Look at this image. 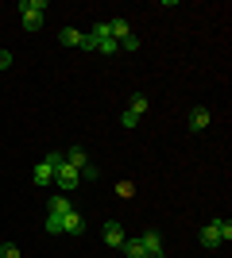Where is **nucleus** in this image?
<instances>
[{"label":"nucleus","mask_w":232,"mask_h":258,"mask_svg":"<svg viewBox=\"0 0 232 258\" xmlns=\"http://www.w3.org/2000/svg\"><path fill=\"white\" fill-rule=\"evenodd\" d=\"M120 123H124V127H140V116H135V112H124Z\"/></svg>","instance_id":"15"},{"label":"nucleus","mask_w":232,"mask_h":258,"mask_svg":"<svg viewBox=\"0 0 232 258\" xmlns=\"http://www.w3.org/2000/svg\"><path fill=\"white\" fill-rule=\"evenodd\" d=\"M124 239H128V235H124V227L116 224V220H112V224H105V243H109V247H120Z\"/></svg>","instance_id":"8"},{"label":"nucleus","mask_w":232,"mask_h":258,"mask_svg":"<svg viewBox=\"0 0 232 258\" xmlns=\"http://www.w3.org/2000/svg\"><path fill=\"white\" fill-rule=\"evenodd\" d=\"M8 66H12V54H8V50H0V77L8 74Z\"/></svg>","instance_id":"16"},{"label":"nucleus","mask_w":232,"mask_h":258,"mask_svg":"<svg viewBox=\"0 0 232 258\" xmlns=\"http://www.w3.org/2000/svg\"><path fill=\"white\" fill-rule=\"evenodd\" d=\"M120 250H124L128 258H144V239H140V235L124 239V243H120Z\"/></svg>","instance_id":"11"},{"label":"nucleus","mask_w":232,"mask_h":258,"mask_svg":"<svg viewBox=\"0 0 232 258\" xmlns=\"http://www.w3.org/2000/svg\"><path fill=\"white\" fill-rule=\"evenodd\" d=\"M62 231H70V235H81V231H85V216L77 212V208H70V212L62 216Z\"/></svg>","instance_id":"6"},{"label":"nucleus","mask_w":232,"mask_h":258,"mask_svg":"<svg viewBox=\"0 0 232 258\" xmlns=\"http://www.w3.org/2000/svg\"><path fill=\"white\" fill-rule=\"evenodd\" d=\"M144 258H163V235L159 231H144Z\"/></svg>","instance_id":"5"},{"label":"nucleus","mask_w":232,"mask_h":258,"mask_svg":"<svg viewBox=\"0 0 232 258\" xmlns=\"http://www.w3.org/2000/svg\"><path fill=\"white\" fill-rule=\"evenodd\" d=\"M116 193H120V197H132V181H116Z\"/></svg>","instance_id":"18"},{"label":"nucleus","mask_w":232,"mask_h":258,"mask_svg":"<svg viewBox=\"0 0 232 258\" xmlns=\"http://www.w3.org/2000/svg\"><path fill=\"white\" fill-rule=\"evenodd\" d=\"M20 12H23V31H39L47 20V4L43 0H20Z\"/></svg>","instance_id":"2"},{"label":"nucleus","mask_w":232,"mask_h":258,"mask_svg":"<svg viewBox=\"0 0 232 258\" xmlns=\"http://www.w3.org/2000/svg\"><path fill=\"white\" fill-rule=\"evenodd\" d=\"M70 193H62V197H51V208H47V216H66L70 212Z\"/></svg>","instance_id":"9"},{"label":"nucleus","mask_w":232,"mask_h":258,"mask_svg":"<svg viewBox=\"0 0 232 258\" xmlns=\"http://www.w3.org/2000/svg\"><path fill=\"white\" fill-rule=\"evenodd\" d=\"M58 43H66V46H81V31H77V27H62V31H58Z\"/></svg>","instance_id":"12"},{"label":"nucleus","mask_w":232,"mask_h":258,"mask_svg":"<svg viewBox=\"0 0 232 258\" xmlns=\"http://www.w3.org/2000/svg\"><path fill=\"white\" fill-rule=\"evenodd\" d=\"M58 166H62V154H47V158L35 166V173H31L35 185H51V181H55V170H58Z\"/></svg>","instance_id":"3"},{"label":"nucleus","mask_w":232,"mask_h":258,"mask_svg":"<svg viewBox=\"0 0 232 258\" xmlns=\"http://www.w3.org/2000/svg\"><path fill=\"white\" fill-rule=\"evenodd\" d=\"M0 258H20V247H16V243H4V247H0Z\"/></svg>","instance_id":"14"},{"label":"nucleus","mask_w":232,"mask_h":258,"mask_svg":"<svg viewBox=\"0 0 232 258\" xmlns=\"http://www.w3.org/2000/svg\"><path fill=\"white\" fill-rule=\"evenodd\" d=\"M97 173H101V170H97V166H93V162H89L85 170H81V177H85V181H93V177H97Z\"/></svg>","instance_id":"17"},{"label":"nucleus","mask_w":232,"mask_h":258,"mask_svg":"<svg viewBox=\"0 0 232 258\" xmlns=\"http://www.w3.org/2000/svg\"><path fill=\"white\" fill-rule=\"evenodd\" d=\"M209 108H194V112H190V127H194V131H205V127H209Z\"/></svg>","instance_id":"10"},{"label":"nucleus","mask_w":232,"mask_h":258,"mask_svg":"<svg viewBox=\"0 0 232 258\" xmlns=\"http://www.w3.org/2000/svg\"><path fill=\"white\" fill-rule=\"evenodd\" d=\"M128 112H135V116H144V112H147V97H140V93H135V97H132V108H128Z\"/></svg>","instance_id":"13"},{"label":"nucleus","mask_w":232,"mask_h":258,"mask_svg":"<svg viewBox=\"0 0 232 258\" xmlns=\"http://www.w3.org/2000/svg\"><path fill=\"white\" fill-rule=\"evenodd\" d=\"M62 162H66V166H74V170L81 173V170L89 166V154H85V147H70V151L62 154Z\"/></svg>","instance_id":"7"},{"label":"nucleus","mask_w":232,"mask_h":258,"mask_svg":"<svg viewBox=\"0 0 232 258\" xmlns=\"http://www.w3.org/2000/svg\"><path fill=\"white\" fill-rule=\"evenodd\" d=\"M232 239V224L228 220H209V224L201 227V247L205 250H217L221 243H228Z\"/></svg>","instance_id":"1"},{"label":"nucleus","mask_w":232,"mask_h":258,"mask_svg":"<svg viewBox=\"0 0 232 258\" xmlns=\"http://www.w3.org/2000/svg\"><path fill=\"white\" fill-rule=\"evenodd\" d=\"M77 181H81V173H77L74 166H66V162H62V166L55 170V185H58V193H74Z\"/></svg>","instance_id":"4"}]
</instances>
